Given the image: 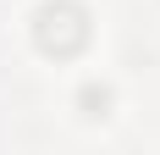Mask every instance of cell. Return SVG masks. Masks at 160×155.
<instances>
[{
  "label": "cell",
  "instance_id": "1",
  "mask_svg": "<svg viewBox=\"0 0 160 155\" xmlns=\"http://www.w3.org/2000/svg\"><path fill=\"white\" fill-rule=\"evenodd\" d=\"M33 45L44 56H78L88 45V11L72 0H50L44 11L33 17Z\"/></svg>",
  "mask_w": 160,
  "mask_h": 155
},
{
  "label": "cell",
  "instance_id": "2",
  "mask_svg": "<svg viewBox=\"0 0 160 155\" xmlns=\"http://www.w3.org/2000/svg\"><path fill=\"white\" fill-rule=\"evenodd\" d=\"M105 105H111L105 89H83V111H88V116H105Z\"/></svg>",
  "mask_w": 160,
  "mask_h": 155
}]
</instances>
